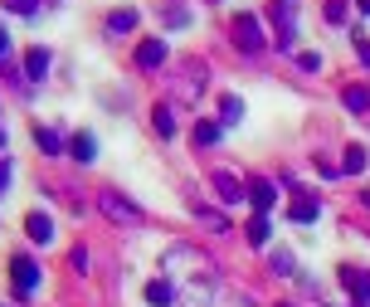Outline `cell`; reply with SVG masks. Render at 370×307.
Returning <instances> with one entry per match:
<instances>
[{"mask_svg": "<svg viewBox=\"0 0 370 307\" xmlns=\"http://www.w3.org/2000/svg\"><path fill=\"white\" fill-rule=\"evenodd\" d=\"M10 269H15V283H20V293H34V283H39L34 264H30V259H10Z\"/></svg>", "mask_w": 370, "mask_h": 307, "instance_id": "6da1fadb", "label": "cell"}, {"mask_svg": "<svg viewBox=\"0 0 370 307\" xmlns=\"http://www.w3.org/2000/svg\"><path fill=\"white\" fill-rule=\"evenodd\" d=\"M137 59H141L146 69H151V64H161V59H166V44H156V39H151V44H141V54H137Z\"/></svg>", "mask_w": 370, "mask_h": 307, "instance_id": "7a4b0ae2", "label": "cell"}, {"mask_svg": "<svg viewBox=\"0 0 370 307\" xmlns=\"http://www.w3.org/2000/svg\"><path fill=\"white\" fill-rule=\"evenodd\" d=\"M30 234H34V239L44 244V239H54V225H49L44 215H30Z\"/></svg>", "mask_w": 370, "mask_h": 307, "instance_id": "3957f363", "label": "cell"}, {"mask_svg": "<svg viewBox=\"0 0 370 307\" xmlns=\"http://www.w3.org/2000/svg\"><path fill=\"white\" fill-rule=\"evenodd\" d=\"M346 108H351V113H365V108H370V93H365V88H351V93H346Z\"/></svg>", "mask_w": 370, "mask_h": 307, "instance_id": "277c9868", "label": "cell"}, {"mask_svg": "<svg viewBox=\"0 0 370 307\" xmlns=\"http://www.w3.org/2000/svg\"><path fill=\"white\" fill-rule=\"evenodd\" d=\"M102 205H108V210H113L117 220H132V215H137V210H132V205H122L117 195H102Z\"/></svg>", "mask_w": 370, "mask_h": 307, "instance_id": "5b68a950", "label": "cell"}, {"mask_svg": "<svg viewBox=\"0 0 370 307\" xmlns=\"http://www.w3.org/2000/svg\"><path fill=\"white\" fill-rule=\"evenodd\" d=\"M146 297H151V307H166V302H171V288H166V283H151Z\"/></svg>", "mask_w": 370, "mask_h": 307, "instance_id": "8992f818", "label": "cell"}, {"mask_svg": "<svg viewBox=\"0 0 370 307\" xmlns=\"http://www.w3.org/2000/svg\"><path fill=\"white\" fill-rule=\"evenodd\" d=\"M239 39H244L248 49H258V25H253V20H239Z\"/></svg>", "mask_w": 370, "mask_h": 307, "instance_id": "52a82bcc", "label": "cell"}, {"mask_svg": "<svg viewBox=\"0 0 370 307\" xmlns=\"http://www.w3.org/2000/svg\"><path fill=\"white\" fill-rule=\"evenodd\" d=\"M215 185H220V195H224V200H239V185H234V176H215Z\"/></svg>", "mask_w": 370, "mask_h": 307, "instance_id": "ba28073f", "label": "cell"}, {"mask_svg": "<svg viewBox=\"0 0 370 307\" xmlns=\"http://www.w3.org/2000/svg\"><path fill=\"white\" fill-rule=\"evenodd\" d=\"M73 151H78V161H93V151H97V146H93V137H78Z\"/></svg>", "mask_w": 370, "mask_h": 307, "instance_id": "9c48e42d", "label": "cell"}, {"mask_svg": "<svg viewBox=\"0 0 370 307\" xmlns=\"http://www.w3.org/2000/svg\"><path fill=\"white\" fill-rule=\"evenodd\" d=\"M44 64H49V54H44V49H34V54H30V73L44 78Z\"/></svg>", "mask_w": 370, "mask_h": 307, "instance_id": "30bf717a", "label": "cell"}, {"mask_svg": "<svg viewBox=\"0 0 370 307\" xmlns=\"http://www.w3.org/2000/svg\"><path fill=\"white\" fill-rule=\"evenodd\" d=\"M108 25H113V30H132V25H137V15H132V10H117Z\"/></svg>", "mask_w": 370, "mask_h": 307, "instance_id": "8fae6325", "label": "cell"}, {"mask_svg": "<svg viewBox=\"0 0 370 307\" xmlns=\"http://www.w3.org/2000/svg\"><path fill=\"white\" fill-rule=\"evenodd\" d=\"M253 205H273V185L258 181V185H253Z\"/></svg>", "mask_w": 370, "mask_h": 307, "instance_id": "7c38bea8", "label": "cell"}, {"mask_svg": "<svg viewBox=\"0 0 370 307\" xmlns=\"http://www.w3.org/2000/svg\"><path fill=\"white\" fill-rule=\"evenodd\" d=\"M360 166H365V151H360V146L346 151V171H360Z\"/></svg>", "mask_w": 370, "mask_h": 307, "instance_id": "4fadbf2b", "label": "cell"}, {"mask_svg": "<svg viewBox=\"0 0 370 307\" xmlns=\"http://www.w3.org/2000/svg\"><path fill=\"white\" fill-rule=\"evenodd\" d=\"M5 10H20V15H34V0H5Z\"/></svg>", "mask_w": 370, "mask_h": 307, "instance_id": "5bb4252c", "label": "cell"}, {"mask_svg": "<svg viewBox=\"0 0 370 307\" xmlns=\"http://www.w3.org/2000/svg\"><path fill=\"white\" fill-rule=\"evenodd\" d=\"M312 215H316V205H307V200H302V205H292V220H312Z\"/></svg>", "mask_w": 370, "mask_h": 307, "instance_id": "9a60e30c", "label": "cell"}, {"mask_svg": "<svg viewBox=\"0 0 370 307\" xmlns=\"http://www.w3.org/2000/svg\"><path fill=\"white\" fill-rule=\"evenodd\" d=\"M39 146H44V151H59V137H54V132H44V127H39Z\"/></svg>", "mask_w": 370, "mask_h": 307, "instance_id": "2e32d148", "label": "cell"}, {"mask_svg": "<svg viewBox=\"0 0 370 307\" xmlns=\"http://www.w3.org/2000/svg\"><path fill=\"white\" fill-rule=\"evenodd\" d=\"M5 181H10V166H0V190H5Z\"/></svg>", "mask_w": 370, "mask_h": 307, "instance_id": "e0dca14e", "label": "cell"}, {"mask_svg": "<svg viewBox=\"0 0 370 307\" xmlns=\"http://www.w3.org/2000/svg\"><path fill=\"white\" fill-rule=\"evenodd\" d=\"M360 59H365V64H370V44H360Z\"/></svg>", "mask_w": 370, "mask_h": 307, "instance_id": "ac0fdd59", "label": "cell"}, {"mask_svg": "<svg viewBox=\"0 0 370 307\" xmlns=\"http://www.w3.org/2000/svg\"><path fill=\"white\" fill-rule=\"evenodd\" d=\"M0 54H5V30H0Z\"/></svg>", "mask_w": 370, "mask_h": 307, "instance_id": "d6986e66", "label": "cell"}, {"mask_svg": "<svg viewBox=\"0 0 370 307\" xmlns=\"http://www.w3.org/2000/svg\"><path fill=\"white\" fill-rule=\"evenodd\" d=\"M360 10H365V15H370V0H360Z\"/></svg>", "mask_w": 370, "mask_h": 307, "instance_id": "ffe728a7", "label": "cell"}]
</instances>
